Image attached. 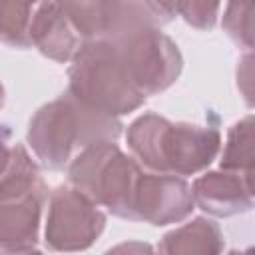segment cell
<instances>
[{
    "label": "cell",
    "mask_w": 255,
    "mask_h": 255,
    "mask_svg": "<svg viewBox=\"0 0 255 255\" xmlns=\"http://www.w3.org/2000/svg\"><path fill=\"white\" fill-rule=\"evenodd\" d=\"M122 128L120 118L98 112L66 92L30 118L26 141L40 165L58 171L68 167L84 147L118 141Z\"/></svg>",
    "instance_id": "obj_1"
},
{
    "label": "cell",
    "mask_w": 255,
    "mask_h": 255,
    "mask_svg": "<svg viewBox=\"0 0 255 255\" xmlns=\"http://www.w3.org/2000/svg\"><path fill=\"white\" fill-rule=\"evenodd\" d=\"M131 155L149 171L195 175L221 151V133L213 126L171 122L153 112L135 118L126 131Z\"/></svg>",
    "instance_id": "obj_2"
},
{
    "label": "cell",
    "mask_w": 255,
    "mask_h": 255,
    "mask_svg": "<svg viewBox=\"0 0 255 255\" xmlns=\"http://www.w3.org/2000/svg\"><path fill=\"white\" fill-rule=\"evenodd\" d=\"M68 68V94L108 116H126L143 106L145 94L131 80L118 50L106 40L82 42Z\"/></svg>",
    "instance_id": "obj_3"
},
{
    "label": "cell",
    "mask_w": 255,
    "mask_h": 255,
    "mask_svg": "<svg viewBox=\"0 0 255 255\" xmlns=\"http://www.w3.org/2000/svg\"><path fill=\"white\" fill-rule=\"evenodd\" d=\"M68 181L96 205L112 215L131 219V203L141 173L133 155L120 149L116 141H98L84 147L66 167Z\"/></svg>",
    "instance_id": "obj_4"
},
{
    "label": "cell",
    "mask_w": 255,
    "mask_h": 255,
    "mask_svg": "<svg viewBox=\"0 0 255 255\" xmlns=\"http://www.w3.org/2000/svg\"><path fill=\"white\" fill-rule=\"evenodd\" d=\"M110 44L118 50L131 80L145 96L165 92L177 82L183 70L177 44L165 36L157 24L133 30Z\"/></svg>",
    "instance_id": "obj_5"
},
{
    "label": "cell",
    "mask_w": 255,
    "mask_h": 255,
    "mask_svg": "<svg viewBox=\"0 0 255 255\" xmlns=\"http://www.w3.org/2000/svg\"><path fill=\"white\" fill-rule=\"evenodd\" d=\"M106 227V213L74 185H60L50 193L44 243L52 251H84L96 243Z\"/></svg>",
    "instance_id": "obj_6"
},
{
    "label": "cell",
    "mask_w": 255,
    "mask_h": 255,
    "mask_svg": "<svg viewBox=\"0 0 255 255\" xmlns=\"http://www.w3.org/2000/svg\"><path fill=\"white\" fill-rule=\"evenodd\" d=\"M74 30L88 40L114 42L133 30L157 24L141 0H56Z\"/></svg>",
    "instance_id": "obj_7"
},
{
    "label": "cell",
    "mask_w": 255,
    "mask_h": 255,
    "mask_svg": "<svg viewBox=\"0 0 255 255\" xmlns=\"http://www.w3.org/2000/svg\"><path fill=\"white\" fill-rule=\"evenodd\" d=\"M193 209L191 185L181 175L141 169L131 203V221L157 227L171 225L189 217Z\"/></svg>",
    "instance_id": "obj_8"
},
{
    "label": "cell",
    "mask_w": 255,
    "mask_h": 255,
    "mask_svg": "<svg viewBox=\"0 0 255 255\" xmlns=\"http://www.w3.org/2000/svg\"><path fill=\"white\" fill-rule=\"evenodd\" d=\"M253 171L219 169L193 179V203L213 217H233L253 207Z\"/></svg>",
    "instance_id": "obj_9"
},
{
    "label": "cell",
    "mask_w": 255,
    "mask_h": 255,
    "mask_svg": "<svg viewBox=\"0 0 255 255\" xmlns=\"http://www.w3.org/2000/svg\"><path fill=\"white\" fill-rule=\"evenodd\" d=\"M48 187H40L28 195L0 201V251L30 253L38 251L42 209Z\"/></svg>",
    "instance_id": "obj_10"
},
{
    "label": "cell",
    "mask_w": 255,
    "mask_h": 255,
    "mask_svg": "<svg viewBox=\"0 0 255 255\" xmlns=\"http://www.w3.org/2000/svg\"><path fill=\"white\" fill-rule=\"evenodd\" d=\"M28 38L30 46L60 64L70 62L82 44V38L56 0H42L36 6L28 26Z\"/></svg>",
    "instance_id": "obj_11"
},
{
    "label": "cell",
    "mask_w": 255,
    "mask_h": 255,
    "mask_svg": "<svg viewBox=\"0 0 255 255\" xmlns=\"http://www.w3.org/2000/svg\"><path fill=\"white\" fill-rule=\"evenodd\" d=\"M223 233L219 225L207 217H193L191 221L171 229L163 235L157 249L169 255L219 253L223 249Z\"/></svg>",
    "instance_id": "obj_12"
},
{
    "label": "cell",
    "mask_w": 255,
    "mask_h": 255,
    "mask_svg": "<svg viewBox=\"0 0 255 255\" xmlns=\"http://www.w3.org/2000/svg\"><path fill=\"white\" fill-rule=\"evenodd\" d=\"M46 183L40 177L38 161L22 143H14L6 171L0 175V201L28 195Z\"/></svg>",
    "instance_id": "obj_13"
},
{
    "label": "cell",
    "mask_w": 255,
    "mask_h": 255,
    "mask_svg": "<svg viewBox=\"0 0 255 255\" xmlns=\"http://www.w3.org/2000/svg\"><path fill=\"white\" fill-rule=\"evenodd\" d=\"M40 2L42 0H0V42L14 48H28V26Z\"/></svg>",
    "instance_id": "obj_14"
},
{
    "label": "cell",
    "mask_w": 255,
    "mask_h": 255,
    "mask_svg": "<svg viewBox=\"0 0 255 255\" xmlns=\"http://www.w3.org/2000/svg\"><path fill=\"white\" fill-rule=\"evenodd\" d=\"M219 167L233 171H253V116H245L231 126L221 151Z\"/></svg>",
    "instance_id": "obj_15"
},
{
    "label": "cell",
    "mask_w": 255,
    "mask_h": 255,
    "mask_svg": "<svg viewBox=\"0 0 255 255\" xmlns=\"http://www.w3.org/2000/svg\"><path fill=\"white\" fill-rule=\"evenodd\" d=\"M227 36L245 52L253 48V0H229L221 20Z\"/></svg>",
    "instance_id": "obj_16"
},
{
    "label": "cell",
    "mask_w": 255,
    "mask_h": 255,
    "mask_svg": "<svg viewBox=\"0 0 255 255\" xmlns=\"http://www.w3.org/2000/svg\"><path fill=\"white\" fill-rule=\"evenodd\" d=\"M189 2L191 0H141V4L147 8V12L153 16L157 24L171 22L173 18L181 16Z\"/></svg>",
    "instance_id": "obj_17"
},
{
    "label": "cell",
    "mask_w": 255,
    "mask_h": 255,
    "mask_svg": "<svg viewBox=\"0 0 255 255\" xmlns=\"http://www.w3.org/2000/svg\"><path fill=\"white\" fill-rule=\"evenodd\" d=\"M237 86L247 102V106L253 104V54L245 52V56L239 62L237 68Z\"/></svg>",
    "instance_id": "obj_18"
},
{
    "label": "cell",
    "mask_w": 255,
    "mask_h": 255,
    "mask_svg": "<svg viewBox=\"0 0 255 255\" xmlns=\"http://www.w3.org/2000/svg\"><path fill=\"white\" fill-rule=\"evenodd\" d=\"M10 128L0 124V175L6 171L8 163H10V157H12V147L14 143H10Z\"/></svg>",
    "instance_id": "obj_19"
},
{
    "label": "cell",
    "mask_w": 255,
    "mask_h": 255,
    "mask_svg": "<svg viewBox=\"0 0 255 255\" xmlns=\"http://www.w3.org/2000/svg\"><path fill=\"white\" fill-rule=\"evenodd\" d=\"M4 100H6V92H4V86L0 84V110H2V106H4Z\"/></svg>",
    "instance_id": "obj_20"
},
{
    "label": "cell",
    "mask_w": 255,
    "mask_h": 255,
    "mask_svg": "<svg viewBox=\"0 0 255 255\" xmlns=\"http://www.w3.org/2000/svg\"><path fill=\"white\" fill-rule=\"evenodd\" d=\"M116 249H133V245H131V247H128V245H122V247H116ZM137 249H149V247H145V245H139Z\"/></svg>",
    "instance_id": "obj_21"
}]
</instances>
